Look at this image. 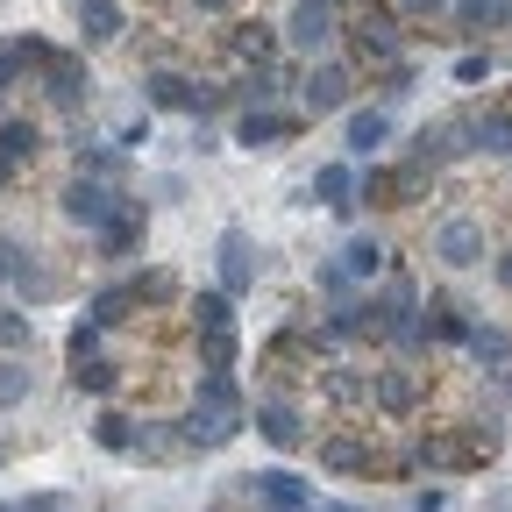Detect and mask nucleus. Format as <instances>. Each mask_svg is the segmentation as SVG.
Segmentation results:
<instances>
[{
  "instance_id": "obj_21",
  "label": "nucleus",
  "mask_w": 512,
  "mask_h": 512,
  "mask_svg": "<svg viewBox=\"0 0 512 512\" xmlns=\"http://www.w3.org/2000/svg\"><path fill=\"white\" fill-rule=\"evenodd\" d=\"M185 320H192V335H200V328H235V292H192Z\"/></svg>"
},
{
  "instance_id": "obj_28",
  "label": "nucleus",
  "mask_w": 512,
  "mask_h": 512,
  "mask_svg": "<svg viewBox=\"0 0 512 512\" xmlns=\"http://www.w3.org/2000/svg\"><path fill=\"white\" fill-rule=\"evenodd\" d=\"M64 377H72V392H93V399H114V363L107 356H93V363H64Z\"/></svg>"
},
{
  "instance_id": "obj_6",
  "label": "nucleus",
  "mask_w": 512,
  "mask_h": 512,
  "mask_svg": "<svg viewBox=\"0 0 512 512\" xmlns=\"http://www.w3.org/2000/svg\"><path fill=\"white\" fill-rule=\"evenodd\" d=\"M349 29H356L363 64H392V57H406V29H399V15H392V8H363Z\"/></svg>"
},
{
  "instance_id": "obj_14",
  "label": "nucleus",
  "mask_w": 512,
  "mask_h": 512,
  "mask_svg": "<svg viewBox=\"0 0 512 512\" xmlns=\"http://www.w3.org/2000/svg\"><path fill=\"white\" fill-rule=\"evenodd\" d=\"M136 313H143L136 278H121V285H107V292H93V299H86V320H100V328H121V320H136Z\"/></svg>"
},
{
  "instance_id": "obj_5",
  "label": "nucleus",
  "mask_w": 512,
  "mask_h": 512,
  "mask_svg": "<svg viewBox=\"0 0 512 512\" xmlns=\"http://www.w3.org/2000/svg\"><path fill=\"white\" fill-rule=\"evenodd\" d=\"M143 228H150L143 200H128V192H121L114 221H107V228H93V249H100V264H121V256H136V249H143Z\"/></svg>"
},
{
  "instance_id": "obj_8",
  "label": "nucleus",
  "mask_w": 512,
  "mask_h": 512,
  "mask_svg": "<svg viewBox=\"0 0 512 512\" xmlns=\"http://www.w3.org/2000/svg\"><path fill=\"white\" fill-rule=\"evenodd\" d=\"M349 86H356L349 64H313L299 79V100H306V114H335V107H349Z\"/></svg>"
},
{
  "instance_id": "obj_29",
  "label": "nucleus",
  "mask_w": 512,
  "mask_h": 512,
  "mask_svg": "<svg viewBox=\"0 0 512 512\" xmlns=\"http://www.w3.org/2000/svg\"><path fill=\"white\" fill-rule=\"evenodd\" d=\"M29 406V356H0V413Z\"/></svg>"
},
{
  "instance_id": "obj_40",
  "label": "nucleus",
  "mask_w": 512,
  "mask_h": 512,
  "mask_svg": "<svg viewBox=\"0 0 512 512\" xmlns=\"http://www.w3.org/2000/svg\"><path fill=\"white\" fill-rule=\"evenodd\" d=\"M498 285H505V292H512V249H505V256H498Z\"/></svg>"
},
{
  "instance_id": "obj_43",
  "label": "nucleus",
  "mask_w": 512,
  "mask_h": 512,
  "mask_svg": "<svg viewBox=\"0 0 512 512\" xmlns=\"http://www.w3.org/2000/svg\"><path fill=\"white\" fill-rule=\"evenodd\" d=\"M207 512H235V505H207Z\"/></svg>"
},
{
  "instance_id": "obj_17",
  "label": "nucleus",
  "mask_w": 512,
  "mask_h": 512,
  "mask_svg": "<svg viewBox=\"0 0 512 512\" xmlns=\"http://www.w3.org/2000/svg\"><path fill=\"white\" fill-rule=\"evenodd\" d=\"M192 406H207V413H249L235 370H200V384H192Z\"/></svg>"
},
{
  "instance_id": "obj_32",
  "label": "nucleus",
  "mask_w": 512,
  "mask_h": 512,
  "mask_svg": "<svg viewBox=\"0 0 512 512\" xmlns=\"http://www.w3.org/2000/svg\"><path fill=\"white\" fill-rule=\"evenodd\" d=\"M342 264H349V278H377V271H384V249H377V242H349Z\"/></svg>"
},
{
  "instance_id": "obj_1",
  "label": "nucleus",
  "mask_w": 512,
  "mask_h": 512,
  "mask_svg": "<svg viewBox=\"0 0 512 512\" xmlns=\"http://www.w3.org/2000/svg\"><path fill=\"white\" fill-rule=\"evenodd\" d=\"M249 420H256V434H264L278 456H292V448H306V441H313V434H306V413H299V399H292V392H264V399L249 406Z\"/></svg>"
},
{
  "instance_id": "obj_33",
  "label": "nucleus",
  "mask_w": 512,
  "mask_h": 512,
  "mask_svg": "<svg viewBox=\"0 0 512 512\" xmlns=\"http://www.w3.org/2000/svg\"><path fill=\"white\" fill-rule=\"evenodd\" d=\"M377 79H384V100H406V93H413V64L392 57V64H377Z\"/></svg>"
},
{
  "instance_id": "obj_36",
  "label": "nucleus",
  "mask_w": 512,
  "mask_h": 512,
  "mask_svg": "<svg viewBox=\"0 0 512 512\" xmlns=\"http://www.w3.org/2000/svg\"><path fill=\"white\" fill-rule=\"evenodd\" d=\"M22 171H29V164H15L8 150H0V192H15V185H22Z\"/></svg>"
},
{
  "instance_id": "obj_22",
  "label": "nucleus",
  "mask_w": 512,
  "mask_h": 512,
  "mask_svg": "<svg viewBox=\"0 0 512 512\" xmlns=\"http://www.w3.org/2000/svg\"><path fill=\"white\" fill-rule=\"evenodd\" d=\"M0 150H8L15 164H36V157H43V128L22 121V114H8V121H0Z\"/></svg>"
},
{
  "instance_id": "obj_45",
  "label": "nucleus",
  "mask_w": 512,
  "mask_h": 512,
  "mask_svg": "<svg viewBox=\"0 0 512 512\" xmlns=\"http://www.w3.org/2000/svg\"><path fill=\"white\" fill-rule=\"evenodd\" d=\"M0 121H8V100H0Z\"/></svg>"
},
{
  "instance_id": "obj_11",
  "label": "nucleus",
  "mask_w": 512,
  "mask_h": 512,
  "mask_svg": "<svg viewBox=\"0 0 512 512\" xmlns=\"http://www.w3.org/2000/svg\"><path fill=\"white\" fill-rule=\"evenodd\" d=\"M434 256H441V264H484V228L477 221H441L434 228Z\"/></svg>"
},
{
  "instance_id": "obj_23",
  "label": "nucleus",
  "mask_w": 512,
  "mask_h": 512,
  "mask_svg": "<svg viewBox=\"0 0 512 512\" xmlns=\"http://www.w3.org/2000/svg\"><path fill=\"white\" fill-rule=\"evenodd\" d=\"M484 370H505L512 363V342H505V328H491V320H470V342H463Z\"/></svg>"
},
{
  "instance_id": "obj_19",
  "label": "nucleus",
  "mask_w": 512,
  "mask_h": 512,
  "mask_svg": "<svg viewBox=\"0 0 512 512\" xmlns=\"http://www.w3.org/2000/svg\"><path fill=\"white\" fill-rule=\"evenodd\" d=\"M356 185H363V178H356L349 164H320V171H313V200L335 207V214H349V207H356Z\"/></svg>"
},
{
  "instance_id": "obj_3",
  "label": "nucleus",
  "mask_w": 512,
  "mask_h": 512,
  "mask_svg": "<svg viewBox=\"0 0 512 512\" xmlns=\"http://www.w3.org/2000/svg\"><path fill=\"white\" fill-rule=\"evenodd\" d=\"M342 36V15H335V0H292V15H285V43L299 57H320Z\"/></svg>"
},
{
  "instance_id": "obj_13",
  "label": "nucleus",
  "mask_w": 512,
  "mask_h": 512,
  "mask_svg": "<svg viewBox=\"0 0 512 512\" xmlns=\"http://www.w3.org/2000/svg\"><path fill=\"white\" fill-rule=\"evenodd\" d=\"M200 93H207V86H192L185 72H150V79H143V100L164 107V114H200Z\"/></svg>"
},
{
  "instance_id": "obj_42",
  "label": "nucleus",
  "mask_w": 512,
  "mask_h": 512,
  "mask_svg": "<svg viewBox=\"0 0 512 512\" xmlns=\"http://www.w3.org/2000/svg\"><path fill=\"white\" fill-rule=\"evenodd\" d=\"M192 8H228V0H192Z\"/></svg>"
},
{
  "instance_id": "obj_35",
  "label": "nucleus",
  "mask_w": 512,
  "mask_h": 512,
  "mask_svg": "<svg viewBox=\"0 0 512 512\" xmlns=\"http://www.w3.org/2000/svg\"><path fill=\"white\" fill-rule=\"evenodd\" d=\"M15 79H22V50H15V43H0V93H8Z\"/></svg>"
},
{
  "instance_id": "obj_20",
  "label": "nucleus",
  "mask_w": 512,
  "mask_h": 512,
  "mask_svg": "<svg viewBox=\"0 0 512 512\" xmlns=\"http://www.w3.org/2000/svg\"><path fill=\"white\" fill-rule=\"evenodd\" d=\"M249 278H256V264H249V235L228 228V235H221V292H249Z\"/></svg>"
},
{
  "instance_id": "obj_18",
  "label": "nucleus",
  "mask_w": 512,
  "mask_h": 512,
  "mask_svg": "<svg viewBox=\"0 0 512 512\" xmlns=\"http://www.w3.org/2000/svg\"><path fill=\"white\" fill-rule=\"evenodd\" d=\"M8 285H15L29 306H50V299L64 292V278H57V271H43V256H36V249H22V264H15V278H8Z\"/></svg>"
},
{
  "instance_id": "obj_34",
  "label": "nucleus",
  "mask_w": 512,
  "mask_h": 512,
  "mask_svg": "<svg viewBox=\"0 0 512 512\" xmlns=\"http://www.w3.org/2000/svg\"><path fill=\"white\" fill-rule=\"evenodd\" d=\"M456 79H463V86L491 79V50H463V57H456Z\"/></svg>"
},
{
  "instance_id": "obj_25",
  "label": "nucleus",
  "mask_w": 512,
  "mask_h": 512,
  "mask_svg": "<svg viewBox=\"0 0 512 512\" xmlns=\"http://www.w3.org/2000/svg\"><path fill=\"white\" fill-rule=\"evenodd\" d=\"M448 15L463 29H505L512 22V0H448Z\"/></svg>"
},
{
  "instance_id": "obj_2",
  "label": "nucleus",
  "mask_w": 512,
  "mask_h": 512,
  "mask_svg": "<svg viewBox=\"0 0 512 512\" xmlns=\"http://www.w3.org/2000/svg\"><path fill=\"white\" fill-rule=\"evenodd\" d=\"M114 207H121V192H114L107 178H86V171L64 185V200H57V214L72 221V228H86V235H93V228H107V221H114Z\"/></svg>"
},
{
  "instance_id": "obj_47",
  "label": "nucleus",
  "mask_w": 512,
  "mask_h": 512,
  "mask_svg": "<svg viewBox=\"0 0 512 512\" xmlns=\"http://www.w3.org/2000/svg\"><path fill=\"white\" fill-rule=\"evenodd\" d=\"M72 8H86V0H72Z\"/></svg>"
},
{
  "instance_id": "obj_9",
  "label": "nucleus",
  "mask_w": 512,
  "mask_h": 512,
  "mask_svg": "<svg viewBox=\"0 0 512 512\" xmlns=\"http://www.w3.org/2000/svg\"><path fill=\"white\" fill-rule=\"evenodd\" d=\"M242 420H249V413H207V406H192V413L178 420V448H228V441L242 434Z\"/></svg>"
},
{
  "instance_id": "obj_26",
  "label": "nucleus",
  "mask_w": 512,
  "mask_h": 512,
  "mask_svg": "<svg viewBox=\"0 0 512 512\" xmlns=\"http://www.w3.org/2000/svg\"><path fill=\"white\" fill-rule=\"evenodd\" d=\"M192 356H200V370H235V328H200Z\"/></svg>"
},
{
  "instance_id": "obj_12",
  "label": "nucleus",
  "mask_w": 512,
  "mask_h": 512,
  "mask_svg": "<svg viewBox=\"0 0 512 512\" xmlns=\"http://www.w3.org/2000/svg\"><path fill=\"white\" fill-rule=\"evenodd\" d=\"M121 29H128V8H121V0H86V8H79V43H86V50L121 43Z\"/></svg>"
},
{
  "instance_id": "obj_24",
  "label": "nucleus",
  "mask_w": 512,
  "mask_h": 512,
  "mask_svg": "<svg viewBox=\"0 0 512 512\" xmlns=\"http://www.w3.org/2000/svg\"><path fill=\"white\" fill-rule=\"evenodd\" d=\"M384 136H392V121H384V107H356L349 114V157H370Z\"/></svg>"
},
{
  "instance_id": "obj_30",
  "label": "nucleus",
  "mask_w": 512,
  "mask_h": 512,
  "mask_svg": "<svg viewBox=\"0 0 512 512\" xmlns=\"http://www.w3.org/2000/svg\"><path fill=\"white\" fill-rule=\"evenodd\" d=\"M107 335H114V328H100V320H79V328L64 335V363H93V356L107 349Z\"/></svg>"
},
{
  "instance_id": "obj_37",
  "label": "nucleus",
  "mask_w": 512,
  "mask_h": 512,
  "mask_svg": "<svg viewBox=\"0 0 512 512\" xmlns=\"http://www.w3.org/2000/svg\"><path fill=\"white\" fill-rule=\"evenodd\" d=\"M22 512H64V505H57V498L43 491V498H22Z\"/></svg>"
},
{
  "instance_id": "obj_44",
  "label": "nucleus",
  "mask_w": 512,
  "mask_h": 512,
  "mask_svg": "<svg viewBox=\"0 0 512 512\" xmlns=\"http://www.w3.org/2000/svg\"><path fill=\"white\" fill-rule=\"evenodd\" d=\"M0 463H8V441H0Z\"/></svg>"
},
{
  "instance_id": "obj_38",
  "label": "nucleus",
  "mask_w": 512,
  "mask_h": 512,
  "mask_svg": "<svg viewBox=\"0 0 512 512\" xmlns=\"http://www.w3.org/2000/svg\"><path fill=\"white\" fill-rule=\"evenodd\" d=\"M406 15H434V8H448V0H399Z\"/></svg>"
},
{
  "instance_id": "obj_4",
  "label": "nucleus",
  "mask_w": 512,
  "mask_h": 512,
  "mask_svg": "<svg viewBox=\"0 0 512 512\" xmlns=\"http://www.w3.org/2000/svg\"><path fill=\"white\" fill-rule=\"evenodd\" d=\"M427 178L434 171H420V164H370V178L356 185V200H370V207H413V192Z\"/></svg>"
},
{
  "instance_id": "obj_31",
  "label": "nucleus",
  "mask_w": 512,
  "mask_h": 512,
  "mask_svg": "<svg viewBox=\"0 0 512 512\" xmlns=\"http://www.w3.org/2000/svg\"><path fill=\"white\" fill-rule=\"evenodd\" d=\"M36 349V320L29 313H0V356H29Z\"/></svg>"
},
{
  "instance_id": "obj_16",
  "label": "nucleus",
  "mask_w": 512,
  "mask_h": 512,
  "mask_svg": "<svg viewBox=\"0 0 512 512\" xmlns=\"http://www.w3.org/2000/svg\"><path fill=\"white\" fill-rule=\"evenodd\" d=\"M448 157H463V150H456V136H448V121H427V128H413V143H406V164H420V171H441Z\"/></svg>"
},
{
  "instance_id": "obj_7",
  "label": "nucleus",
  "mask_w": 512,
  "mask_h": 512,
  "mask_svg": "<svg viewBox=\"0 0 512 512\" xmlns=\"http://www.w3.org/2000/svg\"><path fill=\"white\" fill-rule=\"evenodd\" d=\"M264 512H313V491H306V477H292V470H256V477H235Z\"/></svg>"
},
{
  "instance_id": "obj_39",
  "label": "nucleus",
  "mask_w": 512,
  "mask_h": 512,
  "mask_svg": "<svg viewBox=\"0 0 512 512\" xmlns=\"http://www.w3.org/2000/svg\"><path fill=\"white\" fill-rule=\"evenodd\" d=\"M413 512H448V505H441V491H427V498H413Z\"/></svg>"
},
{
  "instance_id": "obj_10",
  "label": "nucleus",
  "mask_w": 512,
  "mask_h": 512,
  "mask_svg": "<svg viewBox=\"0 0 512 512\" xmlns=\"http://www.w3.org/2000/svg\"><path fill=\"white\" fill-rule=\"evenodd\" d=\"M285 136H299V114H271V107H249V114L235 121V143H242V150H271V143H285Z\"/></svg>"
},
{
  "instance_id": "obj_27",
  "label": "nucleus",
  "mask_w": 512,
  "mask_h": 512,
  "mask_svg": "<svg viewBox=\"0 0 512 512\" xmlns=\"http://www.w3.org/2000/svg\"><path fill=\"white\" fill-rule=\"evenodd\" d=\"M93 441L107 448V456H136V420H128V413H114V406H107V413L93 420Z\"/></svg>"
},
{
  "instance_id": "obj_46",
  "label": "nucleus",
  "mask_w": 512,
  "mask_h": 512,
  "mask_svg": "<svg viewBox=\"0 0 512 512\" xmlns=\"http://www.w3.org/2000/svg\"><path fill=\"white\" fill-rule=\"evenodd\" d=\"M0 512H22V505H0Z\"/></svg>"
},
{
  "instance_id": "obj_41",
  "label": "nucleus",
  "mask_w": 512,
  "mask_h": 512,
  "mask_svg": "<svg viewBox=\"0 0 512 512\" xmlns=\"http://www.w3.org/2000/svg\"><path fill=\"white\" fill-rule=\"evenodd\" d=\"M313 512H363V505H320V498H313Z\"/></svg>"
},
{
  "instance_id": "obj_15",
  "label": "nucleus",
  "mask_w": 512,
  "mask_h": 512,
  "mask_svg": "<svg viewBox=\"0 0 512 512\" xmlns=\"http://www.w3.org/2000/svg\"><path fill=\"white\" fill-rule=\"evenodd\" d=\"M420 320H427V342H441V349H456V342H470V313H463L456 299H448V292H434Z\"/></svg>"
}]
</instances>
